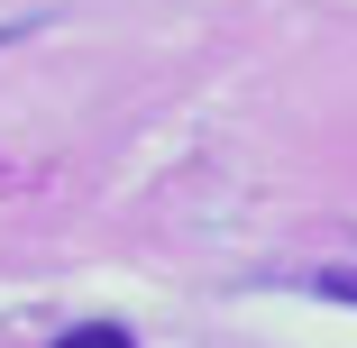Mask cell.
Wrapping results in <instances>:
<instances>
[{
    "label": "cell",
    "mask_w": 357,
    "mask_h": 348,
    "mask_svg": "<svg viewBox=\"0 0 357 348\" xmlns=\"http://www.w3.org/2000/svg\"><path fill=\"white\" fill-rule=\"evenodd\" d=\"M312 294H330V303H357V275H348V266H330V275H312Z\"/></svg>",
    "instance_id": "2"
},
{
    "label": "cell",
    "mask_w": 357,
    "mask_h": 348,
    "mask_svg": "<svg viewBox=\"0 0 357 348\" xmlns=\"http://www.w3.org/2000/svg\"><path fill=\"white\" fill-rule=\"evenodd\" d=\"M55 348H137V339H128L119 321H83V330H64Z\"/></svg>",
    "instance_id": "1"
}]
</instances>
